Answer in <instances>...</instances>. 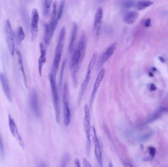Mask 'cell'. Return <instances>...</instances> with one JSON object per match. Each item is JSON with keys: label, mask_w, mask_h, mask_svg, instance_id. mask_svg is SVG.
<instances>
[{"label": "cell", "mask_w": 168, "mask_h": 167, "mask_svg": "<svg viewBox=\"0 0 168 167\" xmlns=\"http://www.w3.org/2000/svg\"><path fill=\"white\" fill-rule=\"evenodd\" d=\"M66 28L65 27H63L60 32L57 45L56 48L53 64H52L51 70V72L54 73L55 75H56L57 72L59 69L60 60H61L63 50L64 48V40H65V37H66Z\"/></svg>", "instance_id": "obj_1"}, {"label": "cell", "mask_w": 168, "mask_h": 167, "mask_svg": "<svg viewBox=\"0 0 168 167\" xmlns=\"http://www.w3.org/2000/svg\"><path fill=\"white\" fill-rule=\"evenodd\" d=\"M83 56L79 50L76 48L72 54V58L70 62L71 76L72 78L73 86L74 88H77L78 85L79 73L80 63Z\"/></svg>", "instance_id": "obj_2"}, {"label": "cell", "mask_w": 168, "mask_h": 167, "mask_svg": "<svg viewBox=\"0 0 168 167\" xmlns=\"http://www.w3.org/2000/svg\"><path fill=\"white\" fill-rule=\"evenodd\" d=\"M98 55V52H94V54L92 55V57L90 60L89 65L87 66L85 79H84L83 82L81 84V88L80 89L79 93L78 100L79 105L81 103L83 98L85 95L86 90L87 89V86H88L90 79H91V72L96 64Z\"/></svg>", "instance_id": "obj_3"}, {"label": "cell", "mask_w": 168, "mask_h": 167, "mask_svg": "<svg viewBox=\"0 0 168 167\" xmlns=\"http://www.w3.org/2000/svg\"><path fill=\"white\" fill-rule=\"evenodd\" d=\"M56 75L54 73L50 72L49 75V79L50 81L51 95L54 109L55 111L56 119L57 123H59L60 121V109L59 97L58 95V89L57 87Z\"/></svg>", "instance_id": "obj_4"}, {"label": "cell", "mask_w": 168, "mask_h": 167, "mask_svg": "<svg viewBox=\"0 0 168 167\" xmlns=\"http://www.w3.org/2000/svg\"><path fill=\"white\" fill-rule=\"evenodd\" d=\"M63 100L64 125L68 126L70 123L71 114L69 106V87L67 82L65 83L63 87Z\"/></svg>", "instance_id": "obj_5"}, {"label": "cell", "mask_w": 168, "mask_h": 167, "mask_svg": "<svg viewBox=\"0 0 168 167\" xmlns=\"http://www.w3.org/2000/svg\"><path fill=\"white\" fill-rule=\"evenodd\" d=\"M84 112L85 115L84 117V129L86 134L87 139V152H90V148L91 145V113L90 109L87 104L85 105L84 106Z\"/></svg>", "instance_id": "obj_6"}, {"label": "cell", "mask_w": 168, "mask_h": 167, "mask_svg": "<svg viewBox=\"0 0 168 167\" xmlns=\"http://www.w3.org/2000/svg\"><path fill=\"white\" fill-rule=\"evenodd\" d=\"M5 32L6 40L9 52L13 56L15 51V43H14V34L12 29V26L9 20H7L5 23Z\"/></svg>", "instance_id": "obj_7"}, {"label": "cell", "mask_w": 168, "mask_h": 167, "mask_svg": "<svg viewBox=\"0 0 168 167\" xmlns=\"http://www.w3.org/2000/svg\"><path fill=\"white\" fill-rule=\"evenodd\" d=\"M30 105L31 110L36 117H39L41 115L39 95L36 90L33 89L31 91L30 96Z\"/></svg>", "instance_id": "obj_8"}, {"label": "cell", "mask_w": 168, "mask_h": 167, "mask_svg": "<svg viewBox=\"0 0 168 167\" xmlns=\"http://www.w3.org/2000/svg\"><path fill=\"white\" fill-rule=\"evenodd\" d=\"M105 75V70L104 68H102L99 71V73L98 74V76L96 77V79H95V82L94 83V87H93L91 96L90 98V109H91V107H92V104L94 103V101L95 99V96H96V93L98 92V89L101 84L103 80L104 79Z\"/></svg>", "instance_id": "obj_9"}, {"label": "cell", "mask_w": 168, "mask_h": 167, "mask_svg": "<svg viewBox=\"0 0 168 167\" xmlns=\"http://www.w3.org/2000/svg\"><path fill=\"white\" fill-rule=\"evenodd\" d=\"M39 12L36 8H33L32 13L31 19V31L32 34V39H35L37 37L39 32Z\"/></svg>", "instance_id": "obj_10"}, {"label": "cell", "mask_w": 168, "mask_h": 167, "mask_svg": "<svg viewBox=\"0 0 168 167\" xmlns=\"http://www.w3.org/2000/svg\"><path fill=\"white\" fill-rule=\"evenodd\" d=\"M117 43H113L106 48V50L102 54L98 61V67H101L104 65L109 58L114 54L115 50L117 49Z\"/></svg>", "instance_id": "obj_11"}, {"label": "cell", "mask_w": 168, "mask_h": 167, "mask_svg": "<svg viewBox=\"0 0 168 167\" xmlns=\"http://www.w3.org/2000/svg\"><path fill=\"white\" fill-rule=\"evenodd\" d=\"M92 130L93 132V139H94V153H95V156L100 167H103L102 154L101 149L99 144V140L96 135V130L94 126H92Z\"/></svg>", "instance_id": "obj_12"}, {"label": "cell", "mask_w": 168, "mask_h": 167, "mask_svg": "<svg viewBox=\"0 0 168 167\" xmlns=\"http://www.w3.org/2000/svg\"><path fill=\"white\" fill-rule=\"evenodd\" d=\"M9 129H10V132L12 133V135L14 137V138L16 139V140L18 141L20 145L24 148V142L22 140V138L20 135L19 133L18 132V129L17 127L15 122L14 121L13 118L12 117V116L10 115H9Z\"/></svg>", "instance_id": "obj_13"}, {"label": "cell", "mask_w": 168, "mask_h": 167, "mask_svg": "<svg viewBox=\"0 0 168 167\" xmlns=\"http://www.w3.org/2000/svg\"><path fill=\"white\" fill-rule=\"evenodd\" d=\"M103 19V9L100 7L97 9L94 19V30L95 35L98 36L101 27Z\"/></svg>", "instance_id": "obj_14"}, {"label": "cell", "mask_w": 168, "mask_h": 167, "mask_svg": "<svg viewBox=\"0 0 168 167\" xmlns=\"http://www.w3.org/2000/svg\"><path fill=\"white\" fill-rule=\"evenodd\" d=\"M0 81L5 97L9 102H12V93H11L10 87H9V83L5 75L2 73H0Z\"/></svg>", "instance_id": "obj_15"}, {"label": "cell", "mask_w": 168, "mask_h": 167, "mask_svg": "<svg viewBox=\"0 0 168 167\" xmlns=\"http://www.w3.org/2000/svg\"><path fill=\"white\" fill-rule=\"evenodd\" d=\"M40 52V55L39 58L38 63H39V72L40 77L42 76L43 73V68L44 65L45 64L46 61V54L47 50L45 45L43 43H39Z\"/></svg>", "instance_id": "obj_16"}, {"label": "cell", "mask_w": 168, "mask_h": 167, "mask_svg": "<svg viewBox=\"0 0 168 167\" xmlns=\"http://www.w3.org/2000/svg\"><path fill=\"white\" fill-rule=\"evenodd\" d=\"M57 14H58V11H57V2H55L53 3V10L52 12L51 19H50V22L49 23L52 31H53L54 33L55 31V29H56L58 22H59L57 18Z\"/></svg>", "instance_id": "obj_17"}, {"label": "cell", "mask_w": 168, "mask_h": 167, "mask_svg": "<svg viewBox=\"0 0 168 167\" xmlns=\"http://www.w3.org/2000/svg\"><path fill=\"white\" fill-rule=\"evenodd\" d=\"M54 32L52 31L49 23H45L44 25V42L47 46L50 45L51 42Z\"/></svg>", "instance_id": "obj_18"}, {"label": "cell", "mask_w": 168, "mask_h": 167, "mask_svg": "<svg viewBox=\"0 0 168 167\" xmlns=\"http://www.w3.org/2000/svg\"><path fill=\"white\" fill-rule=\"evenodd\" d=\"M139 13L135 11H130L125 14L123 21L128 25H132L135 23L138 18Z\"/></svg>", "instance_id": "obj_19"}, {"label": "cell", "mask_w": 168, "mask_h": 167, "mask_svg": "<svg viewBox=\"0 0 168 167\" xmlns=\"http://www.w3.org/2000/svg\"><path fill=\"white\" fill-rule=\"evenodd\" d=\"M168 109H166L164 107H162L159 108L142 125H146V124H149V123H150V122H154L155 120L158 119L163 113L168 112Z\"/></svg>", "instance_id": "obj_20"}, {"label": "cell", "mask_w": 168, "mask_h": 167, "mask_svg": "<svg viewBox=\"0 0 168 167\" xmlns=\"http://www.w3.org/2000/svg\"><path fill=\"white\" fill-rule=\"evenodd\" d=\"M87 38L86 35H85V33H83L79 40L77 49L79 50L83 57L85 55V51L87 47Z\"/></svg>", "instance_id": "obj_21"}, {"label": "cell", "mask_w": 168, "mask_h": 167, "mask_svg": "<svg viewBox=\"0 0 168 167\" xmlns=\"http://www.w3.org/2000/svg\"><path fill=\"white\" fill-rule=\"evenodd\" d=\"M77 32V26L76 23H73L72 26V32L71 34L70 39L69 42V48L68 51L70 53H71L73 51V48L74 46L75 42L76 40V35Z\"/></svg>", "instance_id": "obj_22"}, {"label": "cell", "mask_w": 168, "mask_h": 167, "mask_svg": "<svg viewBox=\"0 0 168 167\" xmlns=\"http://www.w3.org/2000/svg\"><path fill=\"white\" fill-rule=\"evenodd\" d=\"M16 54L17 55V58H18V64L19 65L21 71L22 72L23 78H24V81L26 87L28 88L27 77H26V74H25V71L24 67V65H23V59H22V55H21L20 52L19 50H17Z\"/></svg>", "instance_id": "obj_23"}, {"label": "cell", "mask_w": 168, "mask_h": 167, "mask_svg": "<svg viewBox=\"0 0 168 167\" xmlns=\"http://www.w3.org/2000/svg\"><path fill=\"white\" fill-rule=\"evenodd\" d=\"M52 3L53 1H44L43 3V13L44 16L47 17L49 15Z\"/></svg>", "instance_id": "obj_24"}, {"label": "cell", "mask_w": 168, "mask_h": 167, "mask_svg": "<svg viewBox=\"0 0 168 167\" xmlns=\"http://www.w3.org/2000/svg\"><path fill=\"white\" fill-rule=\"evenodd\" d=\"M153 2L149 1H142L137 2L136 4V6L139 10H143L146 8L149 7L153 4Z\"/></svg>", "instance_id": "obj_25"}, {"label": "cell", "mask_w": 168, "mask_h": 167, "mask_svg": "<svg viewBox=\"0 0 168 167\" xmlns=\"http://www.w3.org/2000/svg\"><path fill=\"white\" fill-rule=\"evenodd\" d=\"M17 35L18 41L20 43L24 40L25 37V34L22 27H18Z\"/></svg>", "instance_id": "obj_26"}, {"label": "cell", "mask_w": 168, "mask_h": 167, "mask_svg": "<svg viewBox=\"0 0 168 167\" xmlns=\"http://www.w3.org/2000/svg\"><path fill=\"white\" fill-rule=\"evenodd\" d=\"M69 159H70V156H69V154H64L62 158L60 167H67Z\"/></svg>", "instance_id": "obj_27"}, {"label": "cell", "mask_w": 168, "mask_h": 167, "mask_svg": "<svg viewBox=\"0 0 168 167\" xmlns=\"http://www.w3.org/2000/svg\"><path fill=\"white\" fill-rule=\"evenodd\" d=\"M64 4H65L64 1H62L60 4L59 9H58V14H57L58 21L61 19L62 15H63V9H64Z\"/></svg>", "instance_id": "obj_28"}, {"label": "cell", "mask_w": 168, "mask_h": 167, "mask_svg": "<svg viewBox=\"0 0 168 167\" xmlns=\"http://www.w3.org/2000/svg\"><path fill=\"white\" fill-rule=\"evenodd\" d=\"M153 132L148 133L146 134H144L140 137L139 138V142H144L148 141L149 139H150V137L153 136Z\"/></svg>", "instance_id": "obj_29"}, {"label": "cell", "mask_w": 168, "mask_h": 167, "mask_svg": "<svg viewBox=\"0 0 168 167\" xmlns=\"http://www.w3.org/2000/svg\"><path fill=\"white\" fill-rule=\"evenodd\" d=\"M0 156L2 159H3L5 157V148H4V143H3V139L2 137L1 132H0Z\"/></svg>", "instance_id": "obj_30"}, {"label": "cell", "mask_w": 168, "mask_h": 167, "mask_svg": "<svg viewBox=\"0 0 168 167\" xmlns=\"http://www.w3.org/2000/svg\"><path fill=\"white\" fill-rule=\"evenodd\" d=\"M148 149H149V155H150L149 156H152L153 158H154L155 154H156V149L154 147H149Z\"/></svg>", "instance_id": "obj_31"}, {"label": "cell", "mask_w": 168, "mask_h": 167, "mask_svg": "<svg viewBox=\"0 0 168 167\" xmlns=\"http://www.w3.org/2000/svg\"><path fill=\"white\" fill-rule=\"evenodd\" d=\"M134 5V2L133 1H126L124 3V7L126 8H131Z\"/></svg>", "instance_id": "obj_32"}, {"label": "cell", "mask_w": 168, "mask_h": 167, "mask_svg": "<svg viewBox=\"0 0 168 167\" xmlns=\"http://www.w3.org/2000/svg\"><path fill=\"white\" fill-rule=\"evenodd\" d=\"M83 164L84 167H92L89 161L85 158H83Z\"/></svg>", "instance_id": "obj_33"}, {"label": "cell", "mask_w": 168, "mask_h": 167, "mask_svg": "<svg viewBox=\"0 0 168 167\" xmlns=\"http://www.w3.org/2000/svg\"><path fill=\"white\" fill-rule=\"evenodd\" d=\"M75 167H81L80 161L78 158H76L74 160Z\"/></svg>", "instance_id": "obj_34"}, {"label": "cell", "mask_w": 168, "mask_h": 167, "mask_svg": "<svg viewBox=\"0 0 168 167\" xmlns=\"http://www.w3.org/2000/svg\"><path fill=\"white\" fill-rule=\"evenodd\" d=\"M150 25H151V19H148L145 23V26L146 27H150Z\"/></svg>", "instance_id": "obj_35"}, {"label": "cell", "mask_w": 168, "mask_h": 167, "mask_svg": "<svg viewBox=\"0 0 168 167\" xmlns=\"http://www.w3.org/2000/svg\"><path fill=\"white\" fill-rule=\"evenodd\" d=\"M153 157H152V156H147V157H145L143 159V161L144 162H148V161H150L153 160Z\"/></svg>", "instance_id": "obj_36"}, {"label": "cell", "mask_w": 168, "mask_h": 167, "mask_svg": "<svg viewBox=\"0 0 168 167\" xmlns=\"http://www.w3.org/2000/svg\"><path fill=\"white\" fill-rule=\"evenodd\" d=\"M150 89L151 91H155L157 89L156 86L155 84L152 83V84H150Z\"/></svg>", "instance_id": "obj_37"}, {"label": "cell", "mask_w": 168, "mask_h": 167, "mask_svg": "<svg viewBox=\"0 0 168 167\" xmlns=\"http://www.w3.org/2000/svg\"><path fill=\"white\" fill-rule=\"evenodd\" d=\"M158 58H159V60H160L162 63H164L165 62V59L164 58H163V57H162V56H159V57H158Z\"/></svg>", "instance_id": "obj_38"}, {"label": "cell", "mask_w": 168, "mask_h": 167, "mask_svg": "<svg viewBox=\"0 0 168 167\" xmlns=\"http://www.w3.org/2000/svg\"><path fill=\"white\" fill-rule=\"evenodd\" d=\"M39 167H46V166L43 163H40L39 165Z\"/></svg>", "instance_id": "obj_39"}, {"label": "cell", "mask_w": 168, "mask_h": 167, "mask_svg": "<svg viewBox=\"0 0 168 167\" xmlns=\"http://www.w3.org/2000/svg\"><path fill=\"white\" fill-rule=\"evenodd\" d=\"M149 76L150 77H153V75L152 72H149Z\"/></svg>", "instance_id": "obj_40"}, {"label": "cell", "mask_w": 168, "mask_h": 167, "mask_svg": "<svg viewBox=\"0 0 168 167\" xmlns=\"http://www.w3.org/2000/svg\"><path fill=\"white\" fill-rule=\"evenodd\" d=\"M109 167H113V165L112 163H111V162L109 163Z\"/></svg>", "instance_id": "obj_41"}, {"label": "cell", "mask_w": 168, "mask_h": 167, "mask_svg": "<svg viewBox=\"0 0 168 167\" xmlns=\"http://www.w3.org/2000/svg\"><path fill=\"white\" fill-rule=\"evenodd\" d=\"M153 69L154 70V71H156V69H155V68H153Z\"/></svg>", "instance_id": "obj_42"}]
</instances>
